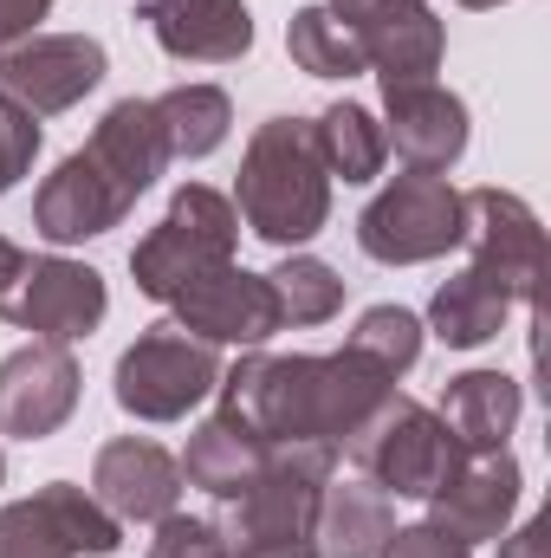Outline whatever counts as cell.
<instances>
[{"label": "cell", "mask_w": 551, "mask_h": 558, "mask_svg": "<svg viewBox=\"0 0 551 558\" xmlns=\"http://www.w3.org/2000/svg\"><path fill=\"white\" fill-rule=\"evenodd\" d=\"M396 533V500L370 481H325L311 539L318 558H377Z\"/></svg>", "instance_id": "7402d4cb"}, {"label": "cell", "mask_w": 551, "mask_h": 558, "mask_svg": "<svg viewBox=\"0 0 551 558\" xmlns=\"http://www.w3.org/2000/svg\"><path fill=\"white\" fill-rule=\"evenodd\" d=\"M377 558H474V546H461L454 533H441L434 520H415V526H396L390 546Z\"/></svg>", "instance_id": "4dcf8cb0"}, {"label": "cell", "mask_w": 551, "mask_h": 558, "mask_svg": "<svg viewBox=\"0 0 551 558\" xmlns=\"http://www.w3.org/2000/svg\"><path fill=\"white\" fill-rule=\"evenodd\" d=\"M467 98L434 78H396L383 85V143L415 175H448L467 156Z\"/></svg>", "instance_id": "9a60e30c"}, {"label": "cell", "mask_w": 551, "mask_h": 558, "mask_svg": "<svg viewBox=\"0 0 551 558\" xmlns=\"http://www.w3.org/2000/svg\"><path fill=\"white\" fill-rule=\"evenodd\" d=\"M434 416L448 422L461 454H493V448L513 441V428L526 416V390L506 371H461V377H448Z\"/></svg>", "instance_id": "ffe728a7"}, {"label": "cell", "mask_w": 551, "mask_h": 558, "mask_svg": "<svg viewBox=\"0 0 551 558\" xmlns=\"http://www.w3.org/2000/svg\"><path fill=\"white\" fill-rule=\"evenodd\" d=\"M105 72H111V52L91 33H26L0 46V92L39 124L85 105L105 85Z\"/></svg>", "instance_id": "8fae6325"}, {"label": "cell", "mask_w": 551, "mask_h": 558, "mask_svg": "<svg viewBox=\"0 0 551 558\" xmlns=\"http://www.w3.org/2000/svg\"><path fill=\"white\" fill-rule=\"evenodd\" d=\"M221 410L260 428L267 441H318L344 448L357 422L383 397H396V377L370 364L364 351H325V357H273V351H241V364L221 371L215 384Z\"/></svg>", "instance_id": "6da1fadb"}, {"label": "cell", "mask_w": 551, "mask_h": 558, "mask_svg": "<svg viewBox=\"0 0 551 558\" xmlns=\"http://www.w3.org/2000/svg\"><path fill=\"white\" fill-rule=\"evenodd\" d=\"M105 312H111V286H105L98 267L65 260V254H33V267L13 292L7 325H20V331H33L46 344H78V338H91L105 325Z\"/></svg>", "instance_id": "2e32d148"}, {"label": "cell", "mask_w": 551, "mask_h": 558, "mask_svg": "<svg viewBox=\"0 0 551 558\" xmlns=\"http://www.w3.org/2000/svg\"><path fill=\"white\" fill-rule=\"evenodd\" d=\"M454 7H467V13H487V7H506V0H454Z\"/></svg>", "instance_id": "e575fe53"}, {"label": "cell", "mask_w": 551, "mask_h": 558, "mask_svg": "<svg viewBox=\"0 0 551 558\" xmlns=\"http://www.w3.org/2000/svg\"><path fill=\"white\" fill-rule=\"evenodd\" d=\"M338 454H351V468L370 481V487H383L390 500H428L467 454H461V441L448 435V422L434 416L428 403H415V397H383L370 416L357 422V435L338 448Z\"/></svg>", "instance_id": "5b68a950"}, {"label": "cell", "mask_w": 551, "mask_h": 558, "mask_svg": "<svg viewBox=\"0 0 551 558\" xmlns=\"http://www.w3.org/2000/svg\"><path fill=\"white\" fill-rule=\"evenodd\" d=\"M285 52H292V65L305 72V78H357L364 72V52H357V39H351V26L318 0V7H298L292 20H285Z\"/></svg>", "instance_id": "4316f807"}, {"label": "cell", "mask_w": 551, "mask_h": 558, "mask_svg": "<svg viewBox=\"0 0 551 558\" xmlns=\"http://www.w3.org/2000/svg\"><path fill=\"white\" fill-rule=\"evenodd\" d=\"M149 558H234V546L221 539L215 520H195V513H169L156 520V539H149Z\"/></svg>", "instance_id": "f1b7e54d"}, {"label": "cell", "mask_w": 551, "mask_h": 558, "mask_svg": "<svg viewBox=\"0 0 551 558\" xmlns=\"http://www.w3.org/2000/svg\"><path fill=\"white\" fill-rule=\"evenodd\" d=\"M357 52H364V72H377L383 85L396 78H434L441 59H448V26L428 0H325Z\"/></svg>", "instance_id": "7c38bea8"}, {"label": "cell", "mask_w": 551, "mask_h": 558, "mask_svg": "<svg viewBox=\"0 0 551 558\" xmlns=\"http://www.w3.org/2000/svg\"><path fill=\"white\" fill-rule=\"evenodd\" d=\"M221 351L201 344L195 331H182L175 318H156L149 331H137L118 351L111 371V397L131 422H182L188 410H201L221 384Z\"/></svg>", "instance_id": "8992f818"}, {"label": "cell", "mask_w": 551, "mask_h": 558, "mask_svg": "<svg viewBox=\"0 0 551 558\" xmlns=\"http://www.w3.org/2000/svg\"><path fill=\"white\" fill-rule=\"evenodd\" d=\"M124 526L78 481H46L0 507V558H111Z\"/></svg>", "instance_id": "9c48e42d"}, {"label": "cell", "mask_w": 551, "mask_h": 558, "mask_svg": "<svg viewBox=\"0 0 551 558\" xmlns=\"http://www.w3.org/2000/svg\"><path fill=\"white\" fill-rule=\"evenodd\" d=\"M234 247H241V215H234V202H228L221 189H208V182H182V189L169 195V215L131 247V279H137L143 299L169 305V299H182L195 279H208L215 267H228Z\"/></svg>", "instance_id": "277c9868"}, {"label": "cell", "mask_w": 551, "mask_h": 558, "mask_svg": "<svg viewBox=\"0 0 551 558\" xmlns=\"http://www.w3.org/2000/svg\"><path fill=\"white\" fill-rule=\"evenodd\" d=\"M500 558H546V520L506 526V533H500Z\"/></svg>", "instance_id": "836d02e7"}, {"label": "cell", "mask_w": 551, "mask_h": 558, "mask_svg": "<svg viewBox=\"0 0 551 558\" xmlns=\"http://www.w3.org/2000/svg\"><path fill=\"white\" fill-rule=\"evenodd\" d=\"M519 494H526L519 461H513L506 448H493V454H467L421 507H428V520H434L441 533H454L461 546H480V539H500V533L513 526Z\"/></svg>", "instance_id": "ac0fdd59"}, {"label": "cell", "mask_w": 551, "mask_h": 558, "mask_svg": "<svg viewBox=\"0 0 551 558\" xmlns=\"http://www.w3.org/2000/svg\"><path fill=\"white\" fill-rule=\"evenodd\" d=\"M137 20L175 65H241L254 52L247 0H137Z\"/></svg>", "instance_id": "d6986e66"}, {"label": "cell", "mask_w": 551, "mask_h": 558, "mask_svg": "<svg viewBox=\"0 0 551 558\" xmlns=\"http://www.w3.org/2000/svg\"><path fill=\"white\" fill-rule=\"evenodd\" d=\"M421 318H415L409 305H370V312H357V325H351V351H364L370 364H383L396 384L415 371V357H421Z\"/></svg>", "instance_id": "83f0119b"}, {"label": "cell", "mask_w": 551, "mask_h": 558, "mask_svg": "<svg viewBox=\"0 0 551 558\" xmlns=\"http://www.w3.org/2000/svg\"><path fill=\"white\" fill-rule=\"evenodd\" d=\"M162 169H169V156H162V137H156L149 98H118L91 124L85 149H72L33 189V234L46 247H85V241L124 228Z\"/></svg>", "instance_id": "7a4b0ae2"}, {"label": "cell", "mask_w": 551, "mask_h": 558, "mask_svg": "<svg viewBox=\"0 0 551 558\" xmlns=\"http://www.w3.org/2000/svg\"><path fill=\"white\" fill-rule=\"evenodd\" d=\"M338 474V448H318V441H273L267 448V468L254 474L247 494L221 500L215 526L228 546H254V539H311V520H318V494L325 481ZM318 546V539H311Z\"/></svg>", "instance_id": "ba28073f"}, {"label": "cell", "mask_w": 551, "mask_h": 558, "mask_svg": "<svg viewBox=\"0 0 551 558\" xmlns=\"http://www.w3.org/2000/svg\"><path fill=\"white\" fill-rule=\"evenodd\" d=\"M26 267H33V254H26L20 241H7V234H0V318L13 312V292H20Z\"/></svg>", "instance_id": "d6a6232c"}, {"label": "cell", "mask_w": 551, "mask_h": 558, "mask_svg": "<svg viewBox=\"0 0 551 558\" xmlns=\"http://www.w3.org/2000/svg\"><path fill=\"white\" fill-rule=\"evenodd\" d=\"M78 397H85V371H78L72 344L33 338V344L0 357V435L46 441V435H59L72 422Z\"/></svg>", "instance_id": "4fadbf2b"}, {"label": "cell", "mask_w": 551, "mask_h": 558, "mask_svg": "<svg viewBox=\"0 0 551 558\" xmlns=\"http://www.w3.org/2000/svg\"><path fill=\"white\" fill-rule=\"evenodd\" d=\"M169 318L182 331H195L201 344H215V351H228V344L234 351H267V338L285 331L267 274H247L241 260L215 267L208 279H195L182 299H169Z\"/></svg>", "instance_id": "5bb4252c"}, {"label": "cell", "mask_w": 551, "mask_h": 558, "mask_svg": "<svg viewBox=\"0 0 551 558\" xmlns=\"http://www.w3.org/2000/svg\"><path fill=\"white\" fill-rule=\"evenodd\" d=\"M267 286H273L279 299V325L285 331H311V325H331L338 312H344V279H338V267L331 260H318V254H285L273 274H267Z\"/></svg>", "instance_id": "484cf974"}, {"label": "cell", "mask_w": 551, "mask_h": 558, "mask_svg": "<svg viewBox=\"0 0 551 558\" xmlns=\"http://www.w3.org/2000/svg\"><path fill=\"white\" fill-rule=\"evenodd\" d=\"M461 247H467V267L500 286L513 305H539V279H546V228L532 215L526 195L513 189H467L461 195Z\"/></svg>", "instance_id": "30bf717a"}, {"label": "cell", "mask_w": 551, "mask_h": 558, "mask_svg": "<svg viewBox=\"0 0 551 558\" xmlns=\"http://www.w3.org/2000/svg\"><path fill=\"white\" fill-rule=\"evenodd\" d=\"M506 318H513V299L500 286H487L474 267H461V274H448L434 286L421 331H434L448 351H480V344H493L506 331Z\"/></svg>", "instance_id": "603a6c76"}, {"label": "cell", "mask_w": 551, "mask_h": 558, "mask_svg": "<svg viewBox=\"0 0 551 558\" xmlns=\"http://www.w3.org/2000/svg\"><path fill=\"white\" fill-rule=\"evenodd\" d=\"M461 228H467L461 189L448 175H415V169H403V175H390L364 202L357 247L377 267H428V260H441V254L461 247Z\"/></svg>", "instance_id": "52a82bcc"}, {"label": "cell", "mask_w": 551, "mask_h": 558, "mask_svg": "<svg viewBox=\"0 0 551 558\" xmlns=\"http://www.w3.org/2000/svg\"><path fill=\"white\" fill-rule=\"evenodd\" d=\"M0 481H7V448H0Z\"/></svg>", "instance_id": "d590c367"}, {"label": "cell", "mask_w": 551, "mask_h": 558, "mask_svg": "<svg viewBox=\"0 0 551 558\" xmlns=\"http://www.w3.org/2000/svg\"><path fill=\"white\" fill-rule=\"evenodd\" d=\"M228 202L241 228L279 254H298L305 241H318L331 221V175L311 137V118H267L241 149V175Z\"/></svg>", "instance_id": "3957f363"}, {"label": "cell", "mask_w": 551, "mask_h": 558, "mask_svg": "<svg viewBox=\"0 0 551 558\" xmlns=\"http://www.w3.org/2000/svg\"><path fill=\"white\" fill-rule=\"evenodd\" d=\"M149 111H156L169 162H201L234 131V98L221 85H169L162 98H149Z\"/></svg>", "instance_id": "cb8c5ba5"}, {"label": "cell", "mask_w": 551, "mask_h": 558, "mask_svg": "<svg viewBox=\"0 0 551 558\" xmlns=\"http://www.w3.org/2000/svg\"><path fill=\"white\" fill-rule=\"evenodd\" d=\"M39 118H26L7 92H0V195H13L20 189V175H33V156H39Z\"/></svg>", "instance_id": "f546056e"}, {"label": "cell", "mask_w": 551, "mask_h": 558, "mask_svg": "<svg viewBox=\"0 0 551 558\" xmlns=\"http://www.w3.org/2000/svg\"><path fill=\"white\" fill-rule=\"evenodd\" d=\"M182 461L149 435H111L91 454V494L118 526H156L182 507Z\"/></svg>", "instance_id": "e0dca14e"}, {"label": "cell", "mask_w": 551, "mask_h": 558, "mask_svg": "<svg viewBox=\"0 0 551 558\" xmlns=\"http://www.w3.org/2000/svg\"><path fill=\"white\" fill-rule=\"evenodd\" d=\"M267 448H273V441H267L260 428H247L241 416L215 410V416L188 435V448H182L175 461H182V481H188V487H201L208 500H234V494H247L254 474L267 468Z\"/></svg>", "instance_id": "44dd1931"}, {"label": "cell", "mask_w": 551, "mask_h": 558, "mask_svg": "<svg viewBox=\"0 0 551 558\" xmlns=\"http://www.w3.org/2000/svg\"><path fill=\"white\" fill-rule=\"evenodd\" d=\"M311 137H318V156H325V175H331V182H351V189L377 182L383 162H390L383 118H377L370 105H357V98L325 105V111L311 118Z\"/></svg>", "instance_id": "d4e9b609"}, {"label": "cell", "mask_w": 551, "mask_h": 558, "mask_svg": "<svg viewBox=\"0 0 551 558\" xmlns=\"http://www.w3.org/2000/svg\"><path fill=\"white\" fill-rule=\"evenodd\" d=\"M52 7H59V0H0V46H13V39L39 33V20H46Z\"/></svg>", "instance_id": "1f68e13d"}]
</instances>
